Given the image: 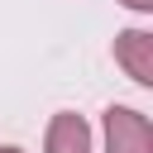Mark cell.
I'll return each mask as SVG.
<instances>
[{"label": "cell", "instance_id": "cell-1", "mask_svg": "<svg viewBox=\"0 0 153 153\" xmlns=\"http://www.w3.org/2000/svg\"><path fill=\"white\" fill-rule=\"evenodd\" d=\"M105 153H153V124L134 105H105Z\"/></svg>", "mask_w": 153, "mask_h": 153}, {"label": "cell", "instance_id": "cell-2", "mask_svg": "<svg viewBox=\"0 0 153 153\" xmlns=\"http://www.w3.org/2000/svg\"><path fill=\"white\" fill-rule=\"evenodd\" d=\"M115 62L134 86H153V33L148 29H120L115 33Z\"/></svg>", "mask_w": 153, "mask_h": 153}, {"label": "cell", "instance_id": "cell-3", "mask_svg": "<svg viewBox=\"0 0 153 153\" xmlns=\"http://www.w3.org/2000/svg\"><path fill=\"white\" fill-rule=\"evenodd\" d=\"M43 153H91V124L76 110H57L43 129Z\"/></svg>", "mask_w": 153, "mask_h": 153}, {"label": "cell", "instance_id": "cell-4", "mask_svg": "<svg viewBox=\"0 0 153 153\" xmlns=\"http://www.w3.org/2000/svg\"><path fill=\"white\" fill-rule=\"evenodd\" d=\"M120 5H124V10H134V14H148V10H153V0H120Z\"/></svg>", "mask_w": 153, "mask_h": 153}, {"label": "cell", "instance_id": "cell-5", "mask_svg": "<svg viewBox=\"0 0 153 153\" xmlns=\"http://www.w3.org/2000/svg\"><path fill=\"white\" fill-rule=\"evenodd\" d=\"M0 153H24V148H14V143H0Z\"/></svg>", "mask_w": 153, "mask_h": 153}]
</instances>
